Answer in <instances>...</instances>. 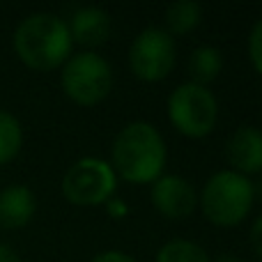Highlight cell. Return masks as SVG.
<instances>
[{"mask_svg": "<svg viewBox=\"0 0 262 262\" xmlns=\"http://www.w3.org/2000/svg\"><path fill=\"white\" fill-rule=\"evenodd\" d=\"M249 58L253 62L255 72L262 76V18L253 23L249 32Z\"/></svg>", "mask_w": 262, "mask_h": 262, "instance_id": "obj_16", "label": "cell"}, {"mask_svg": "<svg viewBox=\"0 0 262 262\" xmlns=\"http://www.w3.org/2000/svg\"><path fill=\"white\" fill-rule=\"evenodd\" d=\"M90 262H138V260L131 258L124 251H104V253H97Z\"/></svg>", "mask_w": 262, "mask_h": 262, "instance_id": "obj_17", "label": "cell"}, {"mask_svg": "<svg viewBox=\"0 0 262 262\" xmlns=\"http://www.w3.org/2000/svg\"><path fill=\"white\" fill-rule=\"evenodd\" d=\"M69 26V35H72V41L81 46H88V49H95V46H101L111 35V16L106 9L101 7H81L74 12Z\"/></svg>", "mask_w": 262, "mask_h": 262, "instance_id": "obj_10", "label": "cell"}, {"mask_svg": "<svg viewBox=\"0 0 262 262\" xmlns=\"http://www.w3.org/2000/svg\"><path fill=\"white\" fill-rule=\"evenodd\" d=\"M118 175L104 159L83 157L67 168L62 177V193L72 205L97 207L106 205L115 193Z\"/></svg>", "mask_w": 262, "mask_h": 262, "instance_id": "obj_6", "label": "cell"}, {"mask_svg": "<svg viewBox=\"0 0 262 262\" xmlns=\"http://www.w3.org/2000/svg\"><path fill=\"white\" fill-rule=\"evenodd\" d=\"M0 262H21L18 253L7 244H0Z\"/></svg>", "mask_w": 262, "mask_h": 262, "instance_id": "obj_20", "label": "cell"}, {"mask_svg": "<svg viewBox=\"0 0 262 262\" xmlns=\"http://www.w3.org/2000/svg\"><path fill=\"white\" fill-rule=\"evenodd\" d=\"M23 145V129L18 120L7 111H0V166L9 163Z\"/></svg>", "mask_w": 262, "mask_h": 262, "instance_id": "obj_15", "label": "cell"}, {"mask_svg": "<svg viewBox=\"0 0 262 262\" xmlns=\"http://www.w3.org/2000/svg\"><path fill=\"white\" fill-rule=\"evenodd\" d=\"M223 69V55L216 46H198L191 51L189 55V74H191V83L207 88L212 81H216V76Z\"/></svg>", "mask_w": 262, "mask_h": 262, "instance_id": "obj_12", "label": "cell"}, {"mask_svg": "<svg viewBox=\"0 0 262 262\" xmlns=\"http://www.w3.org/2000/svg\"><path fill=\"white\" fill-rule=\"evenodd\" d=\"M260 262H262V260H260Z\"/></svg>", "mask_w": 262, "mask_h": 262, "instance_id": "obj_23", "label": "cell"}, {"mask_svg": "<svg viewBox=\"0 0 262 262\" xmlns=\"http://www.w3.org/2000/svg\"><path fill=\"white\" fill-rule=\"evenodd\" d=\"M177 60L175 37L163 28H145L134 37L129 46V67L138 81L157 83L172 72Z\"/></svg>", "mask_w": 262, "mask_h": 262, "instance_id": "obj_7", "label": "cell"}, {"mask_svg": "<svg viewBox=\"0 0 262 262\" xmlns=\"http://www.w3.org/2000/svg\"><path fill=\"white\" fill-rule=\"evenodd\" d=\"M226 157L230 170L239 175H260L262 172V129L253 124H242L226 143Z\"/></svg>", "mask_w": 262, "mask_h": 262, "instance_id": "obj_9", "label": "cell"}, {"mask_svg": "<svg viewBox=\"0 0 262 262\" xmlns=\"http://www.w3.org/2000/svg\"><path fill=\"white\" fill-rule=\"evenodd\" d=\"M203 21V5L195 0H177L166 7V28L163 30L170 37L189 35Z\"/></svg>", "mask_w": 262, "mask_h": 262, "instance_id": "obj_13", "label": "cell"}, {"mask_svg": "<svg viewBox=\"0 0 262 262\" xmlns=\"http://www.w3.org/2000/svg\"><path fill=\"white\" fill-rule=\"evenodd\" d=\"M168 159L166 140L149 122L136 120L120 129L111 147V166L115 175L131 184H152L163 175Z\"/></svg>", "mask_w": 262, "mask_h": 262, "instance_id": "obj_1", "label": "cell"}, {"mask_svg": "<svg viewBox=\"0 0 262 262\" xmlns=\"http://www.w3.org/2000/svg\"><path fill=\"white\" fill-rule=\"evenodd\" d=\"M168 120L186 138H205L216 127L219 101L214 92L198 83H182L168 97Z\"/></svg>", "mask_w": 262, "mask_h": 262, "instance_id": "obj_4", "label": "cell"}, {"mask_svg": "<svg viewBox=\"0 0 262 262\" xmlns=\"http://www.w3.org/2000/svg\"><path fill=\"white\" fill-rule=\"evenodd\" d=\"M212 262H244L239 258V255H235V253H221V255H216Z\"/></svg>", "mask_w": 262, "mask_h": 262, "instance_id": "obj_21", "label": "cell"}, {"mask_svg": "<svg viewBox=\"0 0 262 262\" xmlns=\"http://www.w3.org/2000/svg\"><path fill=\"white\" fill-rule=\"evenodd\" d=\"M253 182L235 170H219L205 182L198 205L205 219L219 228H235L253 207Z\"/></svg>", "mask_w": 262, "mask_h": 262, "instance_id": "obj_3", "label": "cell"}, {"mask_svg": "<svg viewBox=\"0 0 262 262\" xmlns=\"http://www.w3.org/2000/svg\"><path fill=\"white\" fill-rule=\"evenodd\" d=\"M251 246H253V251L262 258V214L253 221V226H251Z\"/></svg>", "mask_w": 262, "mask_h": 262, "instance_id": "obj_19", "label": "cell"}, {"mask_svg": "<svg viewBox=\"0 0 262 262\" xmlns=\"http://www.w3.org/2000/svg\"><path fill=\"white\" fill-rule=\"evenodd\" d=\"M106 214H108L111 219H124L129 214V207L122 198H111L108 203H106Z\"/></svg>", "mask_w": 262, "mask_h": 262, "instance_id": "obj_18", "label": "cell"}, {"mask_svg": "<svg viewBox=\"0 0 262 262\" xmlns=\"http://www.w3.org/2000/svg\"><path fill=\"white\" fill-rule=\"evenodd\" d=\"M62 90L74 104L78 106H97L108 97L113 88V69L108 60L101 58L95 51H81L69 55L62 67Z\"/></svg>", "mask_w": 262, "mask_h": 262, "instance_id": "obj_5", "label": "cell"}, {"mask_svg": "<svg viewBox=\"0 0 262 262\" xmlns=\"http://www.w3.org/2000/svg\"><path fill=\"white\" fill-rule=\"evenodd\" d=\"M253 195H255L258 200H262V172H260L258 182H253Z\"/></svg>", "mask_w": 262, "mask_h": 262, "instance_id": "obj_22", "label": "cell"}, {"mask_svg": "<svg viewBox=\"0 0 262 262\" xmlns=\"http://www.w3.org/2000/svg\"><path fill=\"white\" fill-rule=\"evenodd\" d=\"M152 205L166 219H186L198 207V193L193 184L182 175H161L149 189Z\"/></svg>", "mask_w": 262, "mask_h": 262, "instance_id": "obj_8", "label": "cell"}, {"mask_svg": "<svg viewBox=\"0 0 262 262\" xmlns=\"http://www.w3.org/2000/svg\"><path fill=\"white\" fill-rule=\"evenodd\" d=\"M37 200L28 186L12 184L0 191V228L3 230H18L28 226L35 216Z\"/></svg>", "mask_w": 262, "mask_h": 262, "instance_id": "obj_11", "label": "cell"}, {"mask_svg": "<svg viewBox=\"0 0 262 262\" xmlns=\"http://www.w3.org/2000/svg\"><path fill=\"white\" fill-rule=\"evenodd\" d=\"M154 262H212L207 251L191 239H170L159 249Z\"/></svg>", "mask_w": 262, "mask_h": 262, "instance_id": "obj_14", "label": "cell"}, {"mask_svg": "<svg viewBox=\"0 0 262 262\" xmlns=\"http://www.w3.org/2000/svg\"><path fill=\"white\" fill-rule=\"evenodd\" d=\"M72 35L64 18L51 12L26 16L14 32V51L30 69L49 72L64 64L72 53Z\"/></svg>", "mask_w": 262, "mask_h": 262, "instance_id": "obj_2", "label": "cell"}]
</instances>
